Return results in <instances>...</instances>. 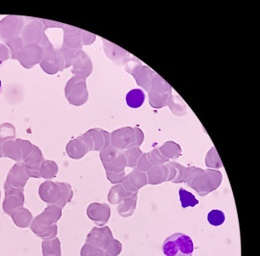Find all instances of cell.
<instances>
[{
    "mask_svg": "<svg viewBox=\"0 0 260 256\" xmlns=\"http://www.w3.org/2000/svg\"><path fill=\"white\" fill-rule=\"evenodd\" d=\"M162 252L165 256H192L194 243L186 234L175 233L164 241Z\"/></svg>",
    "mask_w": 260,
    "mask_h": 256,
    "instance_id": "cell-1",
    "label": "cell"
},
{
    "mask_svg": "<svg viewBox=\"0 0 260 256\" xmlns=\"http://www.w3.org/2000/svg\"><path fill=\"white\" fill-rule=\"evenodd\" d=\"M113 238V234L109 227L94 228L89 235V241L92 245L102 249H105Z\"/></svg>",
    "mask_w": 260,
    "mask_h": 256,
    "instance_id": "cell-2",
    "label": "cell"
},
{
    "mask_svg": "<svg viewBox=\"0 0 260 256\" xmlns=\"http://www.w3.org/2000/svg\"><path fill=\"white\" fill-rule=\"evenodd\" d=\"M89 215L99 225H104L111 218V208L107 204H94L89 207Z\"/></svg>",
    "mask_w": 260,
    "mask_h": 256,
    "instance_id": "cell-3",
    "label": "cell"
},
{
    "mask_svg": "<svg viewBox=\"0 0 260 256\" xmlns=\"http://www.w3.org/2000/svg\"><path fill=\"white\" fill-rule=\"evenodd\" d=\"M137 205V194H133L123 199L117 206V213L123 218L132 216Z\"/></svg>",
    "mask_w": 260,
    "mask_h": 256,
    "instance_id": "cell-4",
    "label": "cell"
},
{
    "mask_svg": "<svg viewBox=\"0 0 260 256\" xmlns=\"http://www.w3.org/2000/svg\"><path fill=\"white\" fill-rule=\"evenodd\" d=\"M131 195H133V194L127 193L123 186L117 185L111 189V191L108 194V200L112 204H119L123 199L131 196Z\"/></svg>",
    "mask_w": 260,
    "mask_h": 256,
    "instance_id": "cell-5",
    "label": "cell"
},
{
    "mask_svg": "<svg viewBox=\"0 0 260 256\" xmlns=\"http://www.w3.org/2000/svg\"><path fill=\"white\" fill-rule=\"evenodd\" d=\"M127 180L129 181L130 184L138 191L139 189L142 186H146L147 184V179L146 175L144 173L140 171H134L131 173L127 177Z\"/></svg>",
    "mask_w": 260,
    "mask_h": 256,
    "instance_id": "cell-6",
    "label": "cell"
},
{
    "mask_svg": "<svg viewBox=\"0 0 260 256\" xmlns=\"http://www.w3.org/2000/svg\"><path fill=\"white\" fill-rule=\"evenodd\" d=\"M180 199L183 209H186L188 207H195L199 204L196 197L185 189H180Z\"/></svg>",
    "mask_w": 260,
    "mask_h": 256,
    "instance_id": "cell-7",
    "label": "cell"
},
{
    "mask_svg": "<svg viewBox=\"0 0 260 256\" xmlns=\"http://www.w3.org/2000/svg\"><path fill=\"white\" fill-rule=\"evenodd\" d=\"M208 223L213 227H219L225 221V214L219 209H213L208 214Z\"/></svg>",
    "mask_w": 260,
    "mask_h": 256,
    "instance_id": "cell-8",
    "label": "cell"
},
{
    "mask_svg": "<svg viewBox=\"0 0 260 256\" xmlns=\"http://www.w3.org/2000/svg\"><path fill=\"white\" fill-rule=\"evenodd\" d=\"M127 104L132 107H139L144 102V94L139 89L130 91L127 95Z\"/></svg>",
    "mask_w": 260,
    "mask_h": 256,
    "instance_id": "cell-9",
    "label": "cell"
},
{
    "mask_svg": "<svg viewBox=\"0 0 260 256\" xmlns=\"http://www.w3.org/2000/svg\"><path fill=\"white\" fill-rule=\"evenodd\" d=\"M104 250L111 256H119L120 253H122V244L120 243V241L113 238L110 241Z\"/></svg>",
    "mask_w": 260,
    "mask_h": 256,
    "instance_id": "cell-10",
    "label": "cell"
},
{
    "mask_svg": "<svg viewBox=\"0 0 260 256\" xmlns=\"http://www.w3.org/2000/svg\"><path fill=\"white\" fill-rule=\"evenodd\" d=\"M162 171L164 170H161L158 168L151 170V172H149V182L155 185V184H159L166 180V177L164 175H159V174H161Z\"/></svg>",
    "mask_w": 260,
    "mask_h": 256,
    "instance_id": "cell-11",
    "label": "cell"
},
{
    "mask_svg": "<svg viewBox=\"0 0 260 256\" xmlns=\"http://www.w3.org/2000/svg\"><path fill=\"white\" fill-rule=\"evenodd\" d=\"M107 177L112 183H121L124 180V172H109L107 175Z\"/></svg>",
    "mask_w": 260,
    "mask_h": 256,
    "instance_id": "cell-12",
    "label": "cell"
},
{
    "mask_svg": "<svg viewBox=\"0 0 260 256\" xmlns=\"http://www.w3.org/2000/svg\"><path fill=\"white\" fill-rule=\"evenodd\" d=\"M93 256H111L109 253H107L106 251L103 250V249H100L98 252H97L95 254H94Z\"/></svg>",
    "mask_w": 260,
    "mask_h": 256,
    "instance_id": "cell-13",
    "label": "cell"
},
{
    "mask_svg": "<svg viewBox=\"0 0 260 256\" xmlns=\"http://www.w3.org/2000/svg\"><path fill=\"white\" fill-rule=\"evenodd\" d=\"M2 93V81H1V79H0V94Z\"/></svg>",
    "mask_w": 260,
    "mask_h": 256,
    "instance_id": "cell-14",
    "label": "cell"
}]
</instances>
